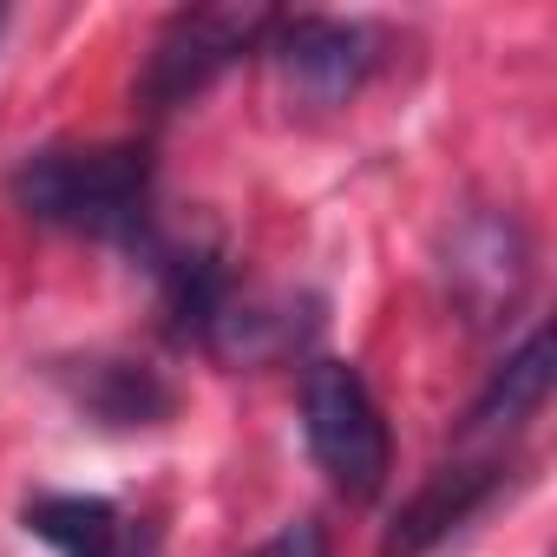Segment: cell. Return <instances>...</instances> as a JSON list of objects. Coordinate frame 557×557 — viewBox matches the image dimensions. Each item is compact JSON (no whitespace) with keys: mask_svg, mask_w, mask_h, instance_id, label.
Here are the masks:
<instances>
[{"mask_svg":"<svg viewBox=\"0 0 557 557\" xmlns=\"http://www.w3.org/2000/svg\"><path fill=\"white\" fill-rule=\"evenodd\" d=\"M8 197H14L21 216H34L47 230H66V236L112 243V249L138 256L145 269L171 243L158 230V171H151L145 145H47V151H27L8 177Z\"/></svg>","mask_w":557,"mask_h":557,"instance_id":"6da1fadb","label":"cell"},{"mask_svg":"<svg viewBox=\"0 0 557 557\" xmlns=\"http://www.w3.org/2000/svg\"><path fill=\"white\" fill-rule=\"evenodd\" d=\"M302 440L348 505H368L387 492L394 440H387V420H381L368 381L348 361H315L302 374Z\"/></svg>","mask_w":557,"mask_h":557,"instance_id":"7a4b0ae2","label":"cell"},{"mask_svg":"<svg viewBox=\"0 0 557 557\" xmlns=\"http://www.w3.org/2000/svg\"><path fill=\"white\" fill-rule=\"evenodd\" d=\"M262 27H269V8H184L164 21V34L151 40V60H145V106L151 112H171L184 99H197L223 66H236L243 53L262 47Z\"/></svg>","mask_w":557,"mask_h":557,"instance_id":"3957f363","label":"cell"},{"mask_svg":"<svg viewBox=\"0 0 557 557\" xmlns=\"http://www.w3.org/2000/svg\"><path fill=\"white\" fill-rule=\"evenodd\" d=\"M275 79H283L302 106H342L361 92L374 73V34L361 21H329V14H269L262 47H256Z\"/></svg>","mask_w":557,"mask_h":557,"instance_id":"277c9868","label":"cell"},{"mask_svg":"<svg viewBox=\"0 0 557 557\" xmlns=\"http://www.w3.org/2000/svg\"><path fill=\"white\" fill-rule=\"evenodd\" d=\"M505 485V466L498 459H479V466H440L387 524V544L381 557H426L433 544H446L459 524H472Z\"/></svg>","mask_w":557,"mask_h":557,"instance_id":"5b68a950","label":"cell"},{"mask_svg":"<svg viewBox=\"0 0 557 557\" xmlns=\"http://www.w3.org/2000/svg\"><path fill=\"white\" fill-rule=\"evenodd\" d=\"M21 524L60 557H158L151 524H132L99 492H40V498H27Z\"/></svg>","mask_w":557,"mask_h":557,"instance_id":"8992f818","label":"cell"},{"mask_svg":"<svg viewBox=\"0 0 557 557\" xmlns=\"http://www.w3.org/2000/svg\"><path fill=\"white\" fill-rule=\"evenodd\" d=\"M60 381H66V394L79 400V413H92L99 426H158V420H171V407H177V387H171L158 368H145V361H112V355H99V361L66 368Z\"/></svg>","mask_w":557,"mask_h":557,"instance_id":"52a82bcc","label":"cell"},{"mask_svg":"<svg viewBox=\"0 0 557 557\" xmlns=\"http://www.w3.org/2000/svg\"><path fill=\"white\" fill-rule=\"evenodd\" d=\"M550 374H557V342H550V329H537V335H524V348L505 355V368L485 381V394L472 400L466 426L485 433V426H518V420H531V413L544 407V394H550Z\"/></svg>","mask_w":557,"mask_h":557,"instance_id":"ba28073f","label":"cell"},{"mask_svg":"<svg viewBox=\"0 0 557 557\" xmlns=\"http://www.w3.org/2000/svg\"><path fill=\"white\" fill-rule=\"evenodd\" d=\"M256 557H329V531L315 524V518H296V524H283Z\"/></svg>","mask_w":557,"mask_h":557,"instance_id":"9c48e42d","label":"cell"},{"mask_svg":"<svg viewBox=\"0 0 557 557\" xmlns=\"http://www.w3.org/2000/svg\"><path fill=\"white\" fill-rule=\"evenodd\" d=\"M0 34H8V8H0Z\"/></svg>","mask_w":557,"mask_h":557,"instance_id":"30bf717a","label":"cell"}]
</instances>
